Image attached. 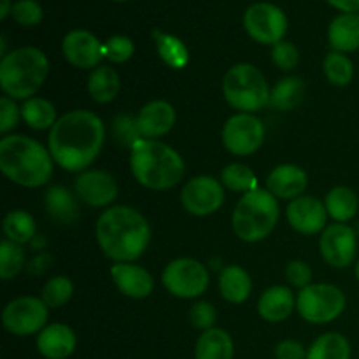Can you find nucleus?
Wrapping results in <instances>:
<instances>
[{
  "mask_svg": "<svg viewBox=\"0 0 359 359\" xmlns=\"http://www.w3.org/2000/svg\"><path fill=\"white\" fill-rule=\"evenodd\" d=\"M104 139V123L97 114L72 111L62 116L51 128L49 153L63 170L79 172L97 160Z\"/></svg>",
  "mask_w": 359,
  "mask_h": 359,
  "instance_id": "obj_1",
  "label": "nucleus"
},
{
  "mask_svg": "<svg viewBox=\"0 0 359 359\" xmlns=\"http://www.w3.org/2000/svg\"><path fill=\"white\" fill-rule=\"evenodd\" d=\"M97 241L107 258L118 263L135 262L151 242L146 217L132 207H112L97 221Z\"/></svg>",
  "mask_w": 359,
  "mask_h": 359,
  "instance_id": "obj_2",
  "label": "nucleus"
},
{
  "mask_svg": "<svg viewBox=\"0 0 359 359\" xmlns=\"http://www.w3.org/2000/svg\"><path fill=\"white\" fill-rule=\"evenodd\" d=\"M0 168L16 184L39 188L53 175V156L37 140L7 135L0 140Z\"/></svg>",
  "mask_w": 359,
  "mask_h": 359,
  "instance_id": "obj_3",
  "label": "nucleus"
},
{
  "mask_svg": "<svg viewBox=\"0 0 359 359\" xmlns=\"http://www.w3.org/2000/svg\"><path fill=\"white\" fill-rule=\"evenodd\" d=\"M130 167L140 184L156 191L174 188L184 175V161L177 151L153 139H140L132 147Z\"/></svg>",
  "mask_w": 359,
  "mask_h": 359,
  "instance_id": "obj_4",
  "label": "nucleus"
},
{
  "mask_svg": "<svg viewBox=\"0 0 359 359\" xmlns=\"http://www.w3.org/2000/svg\"><path fill=\"white\" fill-rule=\"evenodd\" d=\"M48 70V58L41 49H14L0 62V88L13 100H25L41 90Z\"/></svg>",
  "mask_w": 359,
  "mask_h": 359,
  "instance_id": "obj_5",
  "label": "nucleus"
},
{
  "mask_svg": "<svg viewBox=\"0 0 359 359\" xmlns=\"http://www.w3.org/2000/svg\"><path fill=\"white\" fill-rule=\"evenodd\" d=\"M279 219V203L270 191L252 189L242 195L233 210V230L244 242H259L272 233Z\"/></svg>",
  "mask_w": 359,
  "mask_h": 359,
  "instance_id": "obj_6",
  "label": "nucleus"
},
{
  "mask_svg": "<svg viewBox=\"0 0 359 359\" xmlns=\"http://www.w3.org/2000/svg\"><path fill=\"white\" fill-rule=\"evenodd\" d=\"M223 93L228 104L237 111L251 114L270 104V90L265 76L249 63L231 67L223 79Z\"/></svg>",
  "mask_w": 359,
  "mask_h": 359,
  "instance_id": "obj_7",
  "label": "nucleus"
},
{
  "mask_svg": "<svg viewBox=\"0 0 359 359\" xmlns=\"http://www.w3.org/2000/svg\"><path fill=\"white\" fill-rule=\"evenodd\" d=\"M297 309L302 318L314 325H326L346 309V297L332 284H311L298 293Z\"/></svg>",
  "mask_w": 359,
  "mask_h": 359,
  "instance_id": "obj_8",
  "label": "nucleus"
},
{
  "mask_svg": "<svg viewBox=\"0 0 359 359\" xmlns=\"http://www.w3.org/2000/svg\"><path fill=\"white\" fill-rule=\"evenodd\" d=\"M163 286L177 298H196L209 286V272L200 262L191 258H179L168 263L163 270Z\"/></svg>",
  "mask_w": 359,
  "mask_h": 359,
  "instance_id": "obj_9",
  "label": "nucleus"
},
{
  "mask_svg": "<svg viewBox=\"0 0 359 359\" xmlns=\"http://www.w3.org/2000/svg\"><path fill=\"white\" fill-rule=\"evenodd\" d=\"M2 321L7 332L13 335L28 337L41 333L48 321V305L42 302V298H16L4 309Z\"/></svg>",
  "mask_w": 359,
  "mask_h": 359,
  "instance_id": "obj_10",
  "label": "nucleus"
},
{
  "mask_svg": "<svg viewBox=\"0 0 359 359\" xmlns=\"http://www.w3.org/2000/svg\"><path fill=\"white\" fill-rule=\"evenodd\" d=\"M244 27L256 42L276 46L286 35L287 18L273 4L258 2L245 11Z\"/></svg>",
  "mask_w": 359,
  "mask_h": 359,
  "instance_id": "obj_11",
  "label": "nucleus"
},
{
  "mask_svg": "<svg viewBox=\"0 0 359 359\" xmlns=\"http://www.w3.org/2000/svg\"><path fill=\"white\" fill-rule=\"evenodd\" d=\"M265 139V126L256 116L241 114L231 116L223 128V144L231 154L249 156L262 147Z\"/></svg>",
  "mask_w": 359,
  "mask_h": 359,
  "instance_id": "obj_12",
  "label": "nucleus"
},
{
  "mask_svg": "<svg viewBox=\"0 0 359 359\" xmlns=\"http://www.w3.org/2000/svg\"><path fill=\"white\" fill-rule=\"evenodd\" d=\"M181 202L193 216H209L223 205V186L214 177L200 175L186 182L181 193Z\"/></svg>",
  "mask_w": 359,
  "mask_h": 359,
  "instance_id": "obj_13",
  "label": "nucleus"
},
{
  "mask_svg": "<svg viewBox=\"0 0 359 359\" xmlns=\"http://www.w3.org/2000/svg\"><path fill=\"white\" fill-rule=\"evenodd\" d=\"M323 258L335 269H346L354 262L358 252L356 231L344 223H335L326 228L319 241Z\"/></svg>",
  "mask_w": 359,
  "mask_h": 359,
  "instance_id": "obj_14",
  "label": "nucleus"
},
{
  "mask_svg": "<svg viewBox=\"0 0 359 359\" xmlns=\"http://www.w3.org/2000/svg\"><path fill=\"white\" fill-rule=\"evenodd\" d=\"M76 193L86 205L107 207L118 196V184L107 172L88 170L76 179Z\"/></svg>",
  "mask_w": 359,
  "mask_h": 359,
  "instance_id": "obj_15",
  "label": "nucleus"
},
{
  "mask_svg": "<svg viewBox=\"0 0 359 359\" xmlns=\"http://www.w3.org/2000/svg\"><path fill=\"white\" fill-rule=\"evenodd\" d=\"M91 32L72 30L63 39V55L67 62L79 69H93L104 58V49Z\"/></svg>",
  "mask_w": 359,
  "mask_h": 359,
  "instance_id": "obj_16",
  "label": "nucleus"
},
{
  "mask_svg": "<svg viewBox=\"0 0 359 359\" xmlns=\"http://www.w3.org/2000/svg\"><path fill=\"white\" fill-rule=\"evenodd\" d=\"M326 205L314 196H298L287 207V221L304 235H316L326 224Z\"/></svg>",
  "mask_w": 359,
  "mask_h": 359,
  "instance_id": "obj_17",
  "label": "nucleus"
},
{
  "mask_svg": "<svg viewBox=\"0 0 359 359\" xmlns=\"http://www.w3.org/2000/svg\"><path fill=\"white\" fill-rule=\"evenodd\" d=\"M112 280L123 294L135 300H142L153 293L154 279L146 269L130 263H118L111 269Z\"/></svg>",
  "mask_w": 359,
  "mask_h": 359,
  "instance_id": "obj_18",
  "label": "nucleus"
},
{
  "mask_svg": "<svg viewBox=\"0 0 359 359\" xmlns=\"http://www.w3.org/2000/svg\"><path fill=\"white\" fill-rule=\"evenodd\" d=\"M175 125V111L168 102L154 100L140 109L137 116V126L140 135L146 139H156L170 132Z\"/></svg>",
  "mask_w": 359,
  "mask_h": 359,
  "instance_id": "obj_19",
  "label": "nucleus"
},
{
  "mask_svg": "<svg viewBox=\"0 0 359 359\" xmlns=\"http://www.w3.org/2000/svg\"><path fill=\"white\" fill-rule=\"evenodd\" d=\"M76 333L67 325H49L37 335V351L46 359H67L76 351Z\"/></svg>",
  "mask_w": 359,
  "mask_h": 359,
  "instance_id": "obj_20",
  "label": "nucleus"
},
{
  "mask_svg": "<svg viewBox=\"0 0 359 359\" xmlns=\"http://www.w3.org/2000/svg\"><path fill=\"white\" fill-rule=\"evenodd\" d=\"M309 177L305 170L297 165H279L270 172L266 179V188L276 198L290 200L298 198L307 189Z\"/></svg>",
  "mask_w": 359,
  "mask_h": 359,
  "instance_id": "obj_21",
  "label": "nucleus"
},
{
  "mask_svg": "<svg viewBox=\"0 0 359 359\" xmlns=\"http://www.w3.org/2000/svg\"><path fill=\"white\" fill-rule=\"evenodd\" d=\"M294 309V297L290 287L273 286L262 294L258 302V312L265 321L279 323L291 316Z\"/></svg>",
  "mask_w": 359,
  "mask_h": 359,
  "instance_id": "obj_22",
  "label": "nucleus"
},
{
  "mask_svg": "<svg viewBox=\"0 0 359 359\" xmlns=\"http://www.w3.org/2000/svg\"><path fill=\"white\" fill-rule=\"evenodd\" d=\"M330 44L339 53L359 49V14L344 13L332 21L328 30Z\"/></svg>",
  "mask_w": 359,
  "mask_h": 359,
  "instance_id": "obj_23",
  "label": "nucleus"
},
{
  "mask_svg": "<svg viewBox=\"0 0 359 359\" xmlns=\"http://www.w3.org/2000/svg\"><path fill=\"white\" fill-rule=\"evenodd\" d=\"M195 359H233V340L224 330H207L196 340Z\"/></svg>",
  "mask_w": 359,
  "mask_h": 359,
  "instance_id": "obj_24",
  "label": "nucleus"
},
{
  "mask_svg": "<svg viewBox=\"0 0 359 359\" xmlns=\"http://www.w3.org/2000/svg\"><path fill=\"white\" fill-rule=\"evenodd\" d=\"M252 283L249 273L237 265H230L221 272L219 291L223 298L230 304H242L249 298Z\"/></svg>",
  "mask_w": 359,
  "mask_h": 359,
  "instance_id": "obj_25",
  "label": "nucleus"
},
{
  "mask_svg": "<svg viewBox=\"0 0 359 359\" xmlns=\"http://www.w3.org/2000/svg\"><path fill=\"white\" fill-rule=\"evenodd\" d=\"M119 86H121V81H119L118 72L109 65L95 69L88 79V91L98 104H107L114 100L118 97Z\"/></svg>",
  "mask_w": 359,
  "mask_h": 359,
  "instance_id": "obj_26",
  "label": "nucleus"
},
{
  "mask_svg": "<svg viewBox=\"0 0 359 359\" xmlns=\"http://www.w3.org/2000/svg\"><path fill=\"white\" fill-rule=\"evenodd\" d=\"M326 210L330 216L339 223H346V221L353 219L356 216L359 209V202L356 193L346 186H337L332 191L326 195Z\"/></svg>",
  "mask_w": 359,
  "mask_h": 359,
  "instance_id": "obj_27",
  "label": "nucleus"
},
{
  "mask_svg": "<svg viewBox=\"0 0 359 359\" xmlns=\"http://www.w3.org/2000/svg\"><path fill=\"white\" fill-rule=\"evenodd\" d=\"M46 209L51 214L53 219L63 224L74 223L77 219V214H79L76 198L62 186H53L46 193Z\"/></svg>",
  "mask_w": 359,
  "mask_h": 359,
  "instance_id": "obj_28",
  "label": "nucleus"
},
{
  "mask_svg": "<svg viewBox=\"0 0 359 359\" xmlns=\"http://www.w3.org/2000/svg\"><path fill=\"white\" fill-rule=\"evenodd\" d=\"M307 359H351L349 340L340 333L321 335L307 351Z\"/></svg>",
  "mask_w": 359,
  "mask_h": 359,
  "instance_id": "obj_29",
  "label": "nucleus"
},
{
  "mask_svg": "<svg viewBox=\"0 0 359 359\" xmlns=\"http://www.w3.org/2000/svg\"><path fill=\"white\" fill-rule=\"evenodd\" d=\"M153 39L156 42L158 55L161 56V60L168 67H172V69H182V67L188 65L189 53L181 39L174 37L170 34H163L160 30L153 32Z\"/></svg>",
  "mask_w": 359,
  "mask_h": 359,
  "instance_id": "obj_30",
  "label": "nucleus"
},
{
  "mask_svg": "<svg viewBox=\"0 0 359 359\" xmlns=\"http://www.w3.org/2000/svg\"><path fill=\"white\" fill-rule=\"evenodd\" d=\"M21 116H23L25 121L28 123V126H32L34 130H46L53 128L56 119V109L46 98H28L25 102V105L21 107Z\"/></svg>",
  "mask_w": 359,
  "mask_h": 359,
  "instance_id": "obj_31",
  "label": "nucleus"
},
{
  "mask_svg": "<svg viewBox=\"0 0 359 359\" xmlns=\"http://www.w3.org/2000/svg\"><path fill=\"white\" fill-rule=\"evenodd\" d=\"M305 93V84L300 77H286L279 81L270 93V105L279 111H290L297 107Z\"/></svg>",
  "mask_w": 359,
  "mask_h": 359,
  "instance_id": "obj_32",
  "label": "nucleus"
},
{
  "mask_svg": "<svg viewBox=\"0 0 359 359\" xmlns=\"http://www.w3.org/2000/svg\"><path fill=\"white\" fill-rule=\"evenodd\" d=\"M4 233L7 241L25 244L32 241L35 235V221L27 210H13L4 219Z\"/></svg>",
  "mask_w": 359,
  "mask_h": 359,
  "instance_id": "obj_33",
  "label": "nucleus"
},
{
  "mask_svg": "<svg viewBox=\"0 0 359 359\" xmlns=\"http://www.w3.org/2000/svg\"><path fill=\"white\" fill-rule=\"evenodd\" d=\"M325 74L333 86H347L354 77V65L349 56L333 51L325 58Z\"/></svg>",
  "mask_w": 359,
  "mask_h": 359,
  "instance_id": "obj_34",
  "label": "nucleus"
},
{
  "mask_svg": "<svg viewBox=\"0 0 359 359\" xmlns=\"http://www.w3.org/2000/svg\"><path fill=\"white\" fill-rule=\"evenodd\" d=\"M25 265V251L20 244L2 241L0 244V277L4 280L13 279L21 272Z\"/></svg>",
  "mask_w": 359,
  "mask_h": 359,
  "instance_id": "obj_35",
  "label": "nucleus"
},
{
  "mask_svg": "<svg viewBox=\"0 0 359 359\" xmlns=\"http://www.w3.org/2000/svg\"><path fill=\"white\" fill-rule=\"evenodd\" d=\"M221 179H223V184L226 186L228 189H231V191L249 193L252 191V189H256L255 172L249 167H245V165H228V167H224V170L221 172Z\"/></svg>",
  "mask_w": 359,
  "mask_h": 359,
  "instance_id": "obj_36",
  "label": "nucleus"
},
{
  "mask_svg": "<svg viewBox=\"0 0 359 359\" xmlns=\"http://www.w3.org/2000/svg\"><path fill=\"white\" fill-rule=\"evenodd\" d=\"M74 286L69 277L56 276L46 283L42 290V302L51 309H60L72 298Z\"/></svg>",
  "mask_w": 359,
  "mask_h": 359,
  "instance_id": "obj_37",
  "label": "nucleus"
},
{
  "mask_svg": "<svg viewBox=\"0 0 359 359\" xmlns=\"http://www.w3.org/2000/svg\"><path fill=\"white\" fill-rule=\"evenodd\" d=\"M13 14L14 21L23 27H35L42 21V7L37 0H18L13 4Z\"/></svg>",
  "mask_w": 359,
  "mask_h": 359,
  "instance_id": "obj_38",
  "label": "nucleus"
},
{
  "mask_svg": "<svg viewBox=\"0 0 359 359\" xmlns=\"http://www.w3.org/2000/svg\"><path fill=\"white\" fill-rule=\"evenodd\" d=\"M102 49H104L105 58H109L114 63H123L132 58L133 51H135V46H133V42L128 37L114 35V37H111L102 46Z\"/></svg>",
  "mask_w": 359,
  "mask_h": 359,
  "instance_id": "obj_39",
  "label": "nucleus"
},
{
  "mask_svg": "<svg viewBox=\"0 0 359 359\" xmlns=\"http://www.w3.org/2000/svg\"><path fill=\"white\" fill-rule=\"evenodd\" d=\"M112 130H114L116 140H118L121 146L133 147L140 140L139 139L140 132H139V126H137V119H133L132 116H126V114L118 116V118L114 119V126H112Z\"/></svg>",
  "mask_w": 359,
  "mask_h": 359,
  "instance_id": "obj_40",
  "label": "nucleus"
},
{
  "mask_svg": "<svg viewBox=\"0 0 359 359\" xmlns=\"http://www.w3.org/2000/svg\"><path fill=\"white\" fill-rule=\"evenodd\" d=\"M272 60L279 69L283 70H291L297 67L300 55H298V49L294 48V44L286 41H280L273 46L272 49Z\"/></svg>",
  "mask_w": 359,
  "mask_h": 359,
  "instance_id": "obj_41",
  "label": "nucleus"
},
{
  "mask_svg": "<svg viewBox=\"0 0 359 359\" xmlns=\"http://www.w3.org/2000/svg\"><path fill=\"white\" fill-rule=\"evenodd\" d=\"M189 319H191V325L195 326V328L207 332V330L212 328V325L216 323V311H214L212 305L207 304V302H198V304L193 305L191 311H189Z\"/></svg>",
  "mask_w": 359,
  "mask_h": 359,
  "instance_id": "obj_42",
  "label": "nucleus"
},
{
  "mask_svg": "<svg viewBox=\"0 0 359 359\" xmlns=\"http://www.w3.org/2000/svg\"><path fill=\"white\" fill-rule=\"evenodd\" d=\"M286 279L291 286L302 287V290L311 286V280H312L311 266L304 262H291L286 269Z\"/></svg>",
  "mask_w": 359,
  "mask_h": 359,
  "instance_id": "obj_43",
  "label": "nucleus"
},
{
  "mask_svg": "<svg viewBox=\"0 0 359 359\" xmlns=\"http://www.w3.org/2000/svg\"><path fill=\"white\" fill-rule=\"evenodd\" d=\"M20 109L14 104L13 98L2 97L0 98V132L7 133L18 125L20 119Z\"/></svg>",
  "mask_w": 359,
  "mask_h": 359,
  "instance_id": "obj_44",
  "label": "nucleus"
},
{
  "mask_svg": "<svg viewBox=\"0 0 359 359\" xmlns=\"http://www.w3.org/2000/svg\"><path fill=\"white\" fill-rule=\"evenodd\" d=\"M277 359H307V351L297 340H284L276 347Z\"/></svg>",
  "mask_w": 359,
  "mask_h": 359,
  "instance_id": "obj_45",
  "label": "nucleus"
},
{
  "mask_svg": "<svg viewBox=\"0 0 359 359\" xmlns=\"http://www.w3.org/2000/svg\"><path fill=\"white\" fill-rule=\"evenodd\" d=\"M326 2L344 13H358L359 11V0H326Z\"/></svg>",
  "mask_w": 359,
  "mask_h": 359,
  "instance_id": "obj_46",
  "label": "nucleus"
},
{
  "mask_svg": "<svg viewBox=\"0 0 359 359\" xmlns=\"http://www.w3.org/2000/svg\"><path fill=\"white\" fill-rule=\"evenodd\" d=\"M11 11H13V6H11L9 0H2V6H0V20H6Z\"/></svg>",
  "mask_w": 359,
  "mask_h": 359,
  "instance_id": "obj_47",
  "label": "nucleus"
},
{
  "mask_svg": "<svg viewBox=\"0 0 359 359\" xmlns=\"http://www.w3.org/2000/svg\"><path fill=\"white\" fill-rule=\"evenodd\" d=\"M356 277H358V280H359V262H358V265H356Z\"/></svg>",
  "mask_w": 359,
  "mask_h": 359,
  "instance_id": "obj_48",
  "label": "nucleus"
},
{
  "mask_svg": "<svg viewBox=\"0 0 359 359\" xmlns=\"http://www.w3.org/2000/svg\"><path fill=\"white\" fill-rule=\"evenodd\" d=\"M116 2H125V0H116Z\"/></svg>",
  "mask_w": 359,
  "mask_h": 359,
  "instance_id": "obj_49",
  "label": "nucleus"
}]
</instances>
